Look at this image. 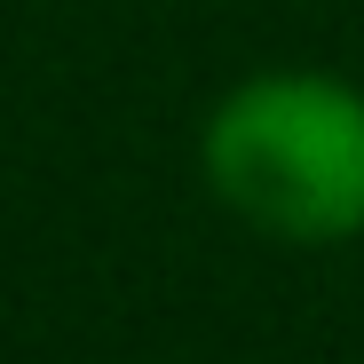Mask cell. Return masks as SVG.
Instances as JSON below:
<instances>
[{
    "instance_id": "6da1fadb",
    "label": "cell",
    "mask_w": 364,
    "mask_h": 364,
    "mask_svg": "<svg viewBox=\"0 0 364 364\" xmlns=\"http://www.w3.org/2000/svg\"><path fill=\"white\" fill-rule=\"evenodd\" d=\"M206 191L277 246L364 237V87L333 72H254L198 135Z\"/></svg>"
}]
</instances>
